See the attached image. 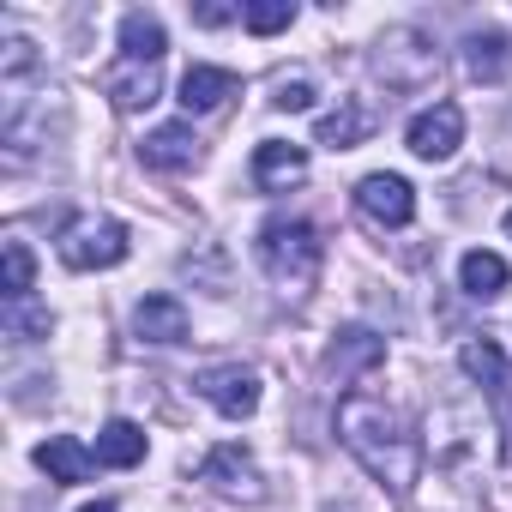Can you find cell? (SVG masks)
<instances>
[{"label": "cell", "mask_w": 512, "mask_h": 512, "mask_svg": "<svg viewBox=\"0 0 512 512\" xmlns=\"http://www.w3.org/2000/svg\"><path fill=\"white\" fill-rule=\"evenodd\" d=\"M338 440L350 446V458L386 488V494H410L422 476V440L410 434L404 410L374 398V392H344L338 398Z\"/></svg>", "instance_id": "cell-1"}, {"label": "cell", "mask_w": 512, "mask_h": 512, "mask_svg": "<svg viewBox=\"0 0 512 512\" xmlns=\"http://www.w3.org/2000/svg\"><path fill=\"white\" fill-rule=\"evenodd\" d=\"M253 253H260V272L272 278V290L290 296V302H302L320 284V266H326V241L302 217H272L260 229V241H253Z\"/></svg>", "instance_id": "cell-2"}, {"label": "cell", "mask_w": 512, "mask_h": 512, "mask_svg": "<svg viewBox=\"0 0 512 512\" xmlns=\"http://www.w3.org/2000/svg\"><path fill=\"white\" fill-rule=\"evenodd\" d=\"M55 253L73 272H109V266H121L133 253V235H127V223H115L103 211H73L55 229Z\"/></svg>", "instance_id": "cell-3"}, {"label": "cell", "mask_w": 512, "mask_h": 512, "mask_svg": "<svg viewBox=\"0 0 512 512\" xmlns=\"http://www.w3.org/2000/svg\"><path fill=\"white\" fill-rule=\"evenodd\" d=\"M374 73L386 79V91H428L434 79H440V49L422 37V31H410V25H398V31H386L380 43H374Z\"/></svg>", "instance_id": "cell-4"}, {"label": "cell", "mask_w": 512, "mask_h": 512, "mask_svg": "<svg viewBox=\"0 0 512 512\" xmlns=\"http://www.w3.org/2000/svg\"><path fill=\"white\" fill-rule=\"evenodd\" d=\"M199 482H205L217 500H229V506H260V500H266L260 464H253V452L235 446V440H223V446H211V452L199 458Z\"/></svg>", "instance_id": "cell-5"}, {"label": "cell", "mask_w": 512, "mask_h": 512, "mask_svg": "<svg viewBox=\"0 0 512 512\" xmlns=\"http://www.w3.org/2000/svg\"><path fill=\"white\" fill-rule=\"evenodd\" d=\"M458 368L482 386V398H488V410H494V422H500L506 458H512V362H506V350L488 344V338H470V344L458 350Z\"/></svg>", "instance_id": "cell-6"}, {"label": "cell", "mask_w": 512, "mask_h": 512, "mask_svg": "<svg viewBox=\"0 0 512 512\" xmlns=\"http://www.w3.org/2000/svg\"><path fill=\"white\" fill-rule=\"evenodd\" d=\"M193 392H199L217 416H229V422H241V416L260 410V374H253L247 362H217V368H199Z\"/></svg>", "instance_id": "cell-7"}, {"label": "cell", "mask_w": 512, "mask_h": 512, "mask_svg": "<svg viewBox=\"0 0 512 512\" xmlns=\"http://www.w3.org/2000/svg\"><path fill=\"white\" fill-rule=\"evenodd\" d=\"M356 211L374 223V229H404L410 217H416V187L404 181V175H362L356 181Z\"/></svg>", "instance_id": "cell-8"}, {"label": "cell", "mask_w": 512, "mask_h": 512, "mask_svg": "<svg viewBox=\"0 0 512 512\" xmlns=\"http://www.w3.org/2000/svg\"><path fill=\"white\" fill-rule=\"evenodd\" d=\"M410 151L422 157V163H446L458 145H464V109L458 103H434V109H422V115H410Z\"/></svg>", "instance_id": "cell-9"}, {"label": "cell", "mask_w": 512, "mask_h": 512, "mask_svg": "<svg viewBox=\"0 0 512 512\" xmlns=\"http://www.w3.org/2000/svg\"><path fill=\"white\" fill-rule=\"evenodd\" d=\"M103 97H109L121 115H139V109H151V103L163 97V73H157L151 61H115V67L103 73Z\"/></svg>", "instance_id": "cell-10"}, {"label": "cell", "mask_w": 512, "mask_h": 512, "mask_svg": "<svg viewBox=\"0 0 512 512\" xmlns=\"http://www.w3.org/2000/svg\"><path fill=\"white\" fill-rule=\"evenodd\" d=\"M296 181H308V151L290 145V139H260V151H253V187L290 193Z\"/></svg>", "instance_id": "cell-11"}, {"label": "cell", "mask_w": 512, "mask_h": 512, "mask_svg": "<svg viewBox=\"0 0 512 512\" xmlns=\"http://www.w3.org/2000/svg\"><path fill=\"white\" fill-rule=\"evenodd\" d=\"M139 163L157 169V175H187V169L199 163L193 127H187V121H169V127H157V133H145V139H139Z\"/></svg>", "instance_id": "cell-12"}, {"label": "cell", "mask_w": 512, "mask_h": 512, "mask_svg": "<svg viewBox=\"0 0 512 512\" xmlns=\"http://www.w3.org/2000/svg\"><path fill=\"white\" fill-rule=\"evenodd\" d=\"M374 127H380V115H374L362 97H338V109L314 121V139H320V145H332V151H350V145H362Z\"/></svg>", "instance_id": "cell-13"}, {"label": "cell", "mask_w": 512, "mask_h": 512, "mask_svg": "<svg viewBox=\"0 0 512 512\" xmlns=\"http://www.w3.org/2000/svg\"><path fill=\"white\" fill-rule=\"evenodd\" d=\"M380 362H386V338L350 326V332H338V344H332V356H326V374H332L338 386H350L356 374H368V368H380Z\"/></svg>", "instance_id": "cell-14"}, {"label": "cell", "mask_w": 512, "mask_h": 512, "mask_svg": "<svg viewBox=\"0 0 512 512\" xmlns=\"http://www.w3.org/2000/svg\"><path fill=\"white\" fill-rule=\"evenodd\" d=\"M235 91H241V79H235L229 67H187V79H181V109H187V115H211V109H223Z\"/></svg>", "instance_id": "cell-15"}, {"label": "cell", "mask_w": 512, "mask_h": 512, "mask_svg": "<svg viewBox=\"0 0 512 512\" xmlns=\"http://www.w3.org/2000/svg\"><path fill=\"white\" fill-rule=\"evenodd\" d=\"M133 332L145 344H187V308L175 296H145L133 308Z\"/></svg>", "instance_id": "cell-16"}, {"label": "cell", "mask_w": 512, "mask_h": 512, "mask_svg": "<svg viewBox=\"0 0 512 512\" xmlns=\"http://www.w3.org/2000/svg\"><path fill=\"white\" fill-rule=\"evenodd\" d=\"M37 464L49 470V482L73 488V482H85V476L97 470V452H91L85 440H73V434H55V440H43V446H37Z\"/></svg>", "instance_id": "cell-17"}, {"label": "cell", "mask_w": 512, "mask_h": 512, "mask_svg": "<svg viewBox=\"0 0 512 512\" xmlns=\"http://www.w3.org/2000/svg\"><path fill=\"white\" fill-rule=\"evenodd\" d=\"M458 284H464V296H470V302H494V296H506L512 272H506V260H500V253H488V247H470L464 260H458Z\"/></svg>", "instance_id": "cell-18"}, {"label": "cell", "mask_w": 512, "mask_h": 512, "mask_svg": "<svg viewBox=\"0 0 512 512\" xmlns=\"http://www.w3.org/2000/svg\"><path fill=\"white\" fill-rule=\"evenodd\" d=\"M464 67H470V79L500 85L512 73V37L506 31H470L464 37Z\"/></svg>", "instance_id": "cell-19"}, {"label": "cell", "mask_w": 512, "mask_h": 512, "mask_svg": "<svg viewBox=\"0 0 512 512\" xmlns=\"http://www.w3.org/2000/svg\"><path fill=\"white\" fill-rule=\"evenodd\" d=\"M145 428L139 422H127V416H115V422H103V434H97V464H109V470H133V464H145Z\"/></svg>", "instance_id": "cell-20"}, {"label": "cell", "mask_w": 512, "mask_h": 512, "mask_svg": "<svg viewBox=\"0 0 512 512\" xmlns=\"http://www.w3.org/2000/svg\"><path fill=\"white\" fill-rule=\"evenodd\" d=\"M163 49H169V37H163V19L157 13H145V7H133L127 19H121V61H163Z\"/></svg>", "instance_id": "cell-21"}, {"label": "cell", "mask_w": 512, "mask_h": 512, "mask_svg": "<svg viewBox=\"0 0 512 512\" xmlns=\"http://www.w3.org/2000/svg\"><path fill=\"white\" fill-rule=\"evenodd\" d=\"M241 25L253 37H278L296 25V0H253V7H241Z\"/></svg>", "instance_id": "cell-22"}, {"label": "cell", "mask_w": 512, "mask_h": 512, "mask_svg": "<svg viewBox=\"0 0 512 512\" xmlns=\"http://www.w3.org/2000/svg\"><path fill=\"white\" fill-rule=\"evenodd\" d=\"M31 278H37V260L25 241H7V302H31Z\"/></svg>", "instance_id": "cell-23"}, {"label": "cell", "mask_w": 512, "mask_h": 512, "mask_svg": "<svg viewBox=\"0 0 512 512\" xmlns=\"http://www.w3.org/2000/svg\"><path fill=\"white\" fill-rule=\"evenodd\" d=\"M7 332H13L19 344H31V338H49V308H31V302H7Z\"/></svg>", "instance_id": "cell-24"}, {"label": "cell", "mask_w": 512, "mask_h": 512, "mask_svg": "<svg viewBox=\"0 0 512 512\" xmlns=\"http://www.w3.org/2000/svg\"><path fill=\"white\" fill-rule=\"evenodd\" d=\"M278 109H314V79L308 73H296V79H278V97H272Z\"/></svg>", "instance_id": "cell-25"}, {"label": "cell", "mask_w": 512, "mask_h": 512, "mask_svg": "<svg viewBox=\"0 0 512 512\" xmlns=\"http://www.w3.org/2000/svg\"><path fill=\"white\" fill-rule=\"evenodd\" d=\"M193 19H199V25H229L235 7H217V0H211V7H193Z\"/></svg>", "instance_id": "cell-26"}, {"label": "cell", "mask_w": 512, "mask_h": 512, "mask_svg": "<svg viewBox=\"0 0 512 512\" xmlns=\"http://www.w3.org/2000/svg\"><path fill=\"white\" fill-rule=\"evenodd\" d=\"M85 512H115V506H109V500H97V506H85Z\"/></svg>", "instance_id": "cell-27"}, {"label": "cell", "mask_w": 512, "mask_h": 512, "mask_svg": "<svg viewBox=\"0 0 512 512\" xmlns=\"http://www.w3.org/2000/svg\"><path fill=\"white\" fill-rule=\"evenodd\" d=\"M506 229H512V211H506Z\"/></svg>", "instance_id": "cell-28"}]
</instances>
